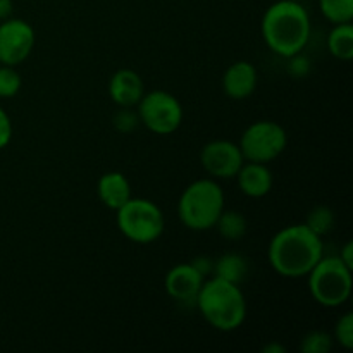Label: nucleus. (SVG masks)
<instances>
[{"instance_id": "20", "label": "nucleus", "mask_w": 353, "mask_h": 353, "mask_svg": "<svg viewBox=\"0 0 353 353\" xmlns=\"http://www.w3.org/2000/svg\"><path fill=\"white\" fill-rule=\"evenodd\" d=\"M303 224H307L314 233L319 234V236L323 238L324 234H330L331 230L334 228V214L333 210L326 205L314 207V209L307 214V219Z\"/></svg>"}, {"instance_id": "18", "label": "nucleus", "mask_w": 353, "mask_h": 353, "mask_svg": "<svg viewBox=\"0 0 353 353\" xmlns=\"http://www.w3.org/2000/svg\"><path fill=\"white\" fill-rule=\"evenodd\" d=\"M217 231H219L221 236L228 241H236L240 238H243L247 234V219L241 212L238 210H226L224 209L221 212L219 219H217L216 226Z\"/></svg>"}, {"instance_id": "4", "label": "nucleus", "mask_w": 353, "mask_h": 353, "mask_svg": "<svg viewBox=\"0 0 353 353\" xmlns=\"http://www.w3.org/2000/svg\"><path fill=\"white\" fill-rule=\"evenodd\" d=\"M224 210V192L214 178H202L183 190L178 200V217L192 231H207L216 226Z\"/></svg>"}, {"instance_id": "23", "label": "nucleus", "mask_w": 353, "mask_h": 353, "mask_svg": "<svg viewBox=\"0 0 353 353\" xmlns=\"http://www.w3.org/2000/svg\"><path fill=\"white\" fill-rule=\"evenodd\" d=\"M333 340L340 343L345 350H352L353 348V314L347 312L336 321L334 326Z\"/></svg>"}, {"instance_id": "12", "label": "nucleus", "mask_w": 353, "mask_h": 353, "mask_svg": "<svg viewBox=\"0 0 353 353\" xmlns=\"http://www.w3.org/2000/svg\"><path fill=\"white\" fill-rule=\"evenodd\" d=\"M259 85V72L252 62H233L223 74L224 95L233 100H245L254 95Z\"/></svg>"}, {"instance_id": "26", "label": "nucleus", "mask_w": 353, "mask_h": 353, "mask_svg": "<svg viewBox=\"0 0 353 353\" xmlns=\"http://www.w3.org/2000/svg\"><path fill=\"white\" fill-rule=\"evenodd\" d=\"M10 140H12V121L9 114L0 107V150H3Z\"/></svg>"}, {"instance_id": "2", "label": "nucleus", "mask_w": 353, "mask_h": 353, "mask_svg": "<svg viewBox=\"0 0 353 353\" xmlns=\"http://www.w3.org/2000/svg\"><path fill=\"white\" fill-rule=\"evenodd\" d=\"M262 38L279 57L302 54L312 33L309 10L296 0H278L262 16Z\"/></svg>"}, {"instance_id": "27", "label": "nucleus", "mask_w": 353, "mask_h": 353, "mask_svg": "<svg viewBox=\"0 0 353 353\" xmlns=\"http://www.w3.org/2000/svg\"><path fill=\"white\" fill-rule=\"evenodd\" d=\"M338 257H340V261L343 262L347 268L353 269V243L352 241H347V243L343 245V248L340 250V255H338Z\"/></svg>"}, {"instance_id": "5", "label": "nucleus", "mask_w": 353, "mask_h": 353, "mask_svg": "<svg viewBox=\"0 0 353 353\" xmlns=\"http://www.w3.org/2000/svg\"><path fill=\"white\" fill-rule=\"evenodd\" d=\"M305 278L309 279L310 295L319 305L334 309L350 299L353 288L352 269L347 268L338 255H323Z\"/></svg>"}, {"instance_id": "19", "label": "nucleus", "mask_w": 353, "mask_h": 353, "mask_svg": "<svg viewBox=\"0 0 353 353\" xmlns=\"http://www.w3.org/2000/svg\"><path fill=\"white\" fill-rule=\"evenodd\" d=\"M321 14L331 24L352 23L353 0H319Z\"/></svg>"}, {"instance_id": "28", "label": "nucleus", "mask_w": 353, "mask_h": 353, "mask_svg": "<svg viewBox=\"0 0 353 353\" xmlns=\"http://www.w3.org/2000/svg\"><path fill=\"white\" fill-rule=\"evenodd\" d=\"M192 264L195 265V268L199 269V271L202 272L205 278H207V274H210V272H212V268H214V261H210L209 257H200V259H196V261H193Z\"/></svg>"}, {"instance_id": "1", "label": "nucleus", "mask_w": 353, "mask_h": 353, "mask_svg": "<svg viewBox=\"0 0 353 353\" xmlns=\"http://www.w3.org/2000/svg\"><path fill=\"white\" fill-rule=\"evenodd\" d=\"M323 255V238L303 223L279 230L268 248L271 268L276 274L288 279L305 278Z\"/></svg>"}, {"instance_id": "25", "label": "nucleus", "mask_w": 353, "mask_h": 353, "mask_svg": "<svg viewBox=\"0 0 353 353\" xmlns=\"http://www.w3.org/2000/svg\"><path fill=\"white\" fill-rule=\"evenodd\" d=\"M288 72L293 76V78H303V76L309 74L310 71V62L309 59L303 57L302 54H296L288 57Z\"/></svg>"}, {"instance_id": "9", "label": "nucleus", "mask_w": 353, "mask_h": 353, "mask_svg": "<svg viewBox=\"0 0 353 353\" xmlns=\"http://www.w3.org/2000/svg\"><path fill=\"white\" fill-rule=\"evenodd\" d=\"M37 34L30 23L17 17H7L0 21V64H23L33 52Z\"/></svg>"}, {"instance_id": "15", "label": "nucleus", "mask_w": 353, "mask_h": 353, "mask_svg": "<svg viewBox=\"0 0 353 353\" xmlns=\"http://www.w3.org/2000/svg\"><path fill=\"white\" fill-rule=\"evenodd\" d=\"M97 195L107 209L116 212L133 196V193H131L130 181L123 172L110 171L100 176L99 183H97Z\"/></svg>"}, {"instance_id": "13", "label": "nucleus", "mask_w": 353, "mask_h": 353, "mask_svg": "<svg viewBox=\"0 0 353 353\" xmlns=\"http://www.w3.org/2000/svg\"><path fill=\"white\" fill-rule=\"evenodd\" d=\"M143 93V79L133 69H119L109 81V95L117 107H137Z\"/></svg>"}, {"instance_id": "24", "label": "nucleus", "mask_w": 353, "mask_h": 353, "mask_svg": "<svg viewBox=\"0 0 353 353\" xmlns=\"http://www.w3.org/2000/svg\"><path fill=\"white\" fill-rule=\"evenodd\" d=\"M112 124L119 133H133L140 126V117L133 107H119L112 117Z\"/></svg>"}, {"instance_id": "11", "label": "nucleus", "mask_w": 353, "mask_h": 353, "mask_svg": "<svg viewBox=\"0 0 353 353\" xmlns=\"http://www.w3.org/2000/svg\"><path fill=\"white\" fill-rule=\"evenodd\" d=\"M205 276L192 264H178L165 274L164 286L168 295L179 303H195L196 295L202 288Z\"/></svg>"}, {"instance_id": "22", "label": "nucleus", "mask_w": 353, "mask_h": 353, "mask_svg": "<svg viewBox=\"0 0 353 353\" xmlns=\"http://www.w3.org/2000/svg\"><path fill=\"white\" fill-rule=\"evenodd\" d=\"M23 79L12 65L0 64V99H12L21 92Z\"/></svg>"}, {"instance_id": "14", "label": "nucleus", "mask_w": 353, "mask_h": 353, "mask_svg": "<svg viewBox=\"0 0 353 353\" xmlns=\"http://www.w3.org/2000/svg\"><path fill=\"white\" fill-rule=\"evenodd\" d=\"M234 179H236L240 192L250 199H262V196L269 195V192L272 190V183H274L268 164L248 161L243 162Z\"/></svg>"}, {"instance_id": "3", "label": "nucleus", "mask_w": 353, "mask_h": 353, "mask_svg": "<svg viewBox=\"0 0 353 353\" xmlns=\"http://www.w3.org/2000/svg\"><path fill=\"white\" fill-rule=\"evenodd\" d=\"M195 305L207 324L223 333L240 330L247 319V299L240 285L214 276L203 281Z\"/></svg>"}, {"instance_id": "16", "label": "nucleus", "mask_w": 353, "mask_h": 353, "mask_svg": "<svg viewBox=\"0 0 353 353\" xmlns=\"http://www.w3.org/2000/svg\"><path fill=\"white\" fill-rule=\"evenodd\" d=\"M214 278L224 279V281L234 283V285H241L248 274V262L247 259L236 252H228V254L221 255L217 261H214L212 268Z\"/></svg>"}, {"instance_id": "21", "label": "nucleus", "mask_w": 353, "mask_h": 353, "mask_svg": "<svg viewBox=\"0 0 353 353\" xmlns=\"http://www.w3.org/2000/svg\"><path fill=\"white\" fill-rule=\"evenodd\" d=\"M333 334L326 333V331L314 330L309 331L302 338L300 350H302V353H330L331 348H333Z\"/></svg>"}, {"instance_id": "8", "label": "nucleus", "mask_w": 353, "mask_h": 353, "mask_svg": "<svg viewBox=\"0 0 353 353\" xmlns=\"http://www.w3.org/2000/svg\"><path fill=\"white\" fill-rule=\"evenodd\" d=\"M140 124L155 134H172L183 123V105L165 90L145 92L137 105Z\"/></svg>"}, {"instance_id": "10", "label": "nucleus", "mask_w": 353, "mask_h": 353, "mask_svg": "<svg viewBox=\"0 0 353 353\" xmlns=\"http://www.w3.org/2000/svg\"><path fill=\"white\" fill-rule=\"evenodd\" d=\"M243 162L238 143L230 140H212L200 152V164L214 179L234 178Z\"/></svg>"}, {"instance_id": "7", "label": "nucleus", "mask_w": 353, "mask_h": 353, "mask_svg": "<svg viewBox=\"0 0 353 353\" xmlns=\"http://www.w3.org/2000/svg\"><path fill=\"white\" fill-rule=\"evenodd\" d=\"M288 145L286 130L276 121L262 119L252 123L240 138L241 155L248 162L269 164L285 152Z\"/></svg>"}, {"instance_id": "17", "label": "nucleus", "mask_w": 353, "mask_h": 353, "mask_svg": "<svg viewBox=\"0 0 353 353\" xmlns=\"http://www.w3.org/2000/svg\"><path fill=\"white\" fill-rule=\"evenodd\" d=\"M330 54L338 61H350L353 57V26L352 23L333 24L327 37Z\"/></svg>"}, {"instance_id": "30", "label": "nucleus", "mask_w": 353, "mask_h": 353, "mask_svg": "<svg viewBox=\"0 0 353 353\" xmlns=\"http://www.w3.org/2000/svg\"><path fill=\"white\" fill-rule=\"evenodd\" d=\"M286 348L279 347V345H269L264 348V353H285Z\"/></svg>"}, {"instance_id": "6", "label": "nucleus", "mask_w": 353, "mask_h": 353, "mask_svg": "<svg viewBox=\"0 0 353 353\" xmlns=\"http://www.w3.org/2000/svg\"><path fill=\"white\" fill-rule=\"evenodd\" d=\"M116 214L117 228L133 243H154L164 233V212L152 200L131 196Z\"/></svg>"}, {"instance_id": "29", "label": "nucleus", "mask_w": 353, "mask_h": 353, "mask_svg": "<svg viewBox=\"0 0 353 353\" xmlns=\"http://www.w3.org/2000/svg\"><path fill=\"white\" fill-rule=\"evenodd\" d=\"M12 9H14L12 0H0V21L10 17V14H12Z\"/></svg>"}]
</instances>
